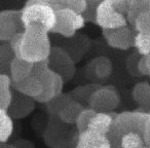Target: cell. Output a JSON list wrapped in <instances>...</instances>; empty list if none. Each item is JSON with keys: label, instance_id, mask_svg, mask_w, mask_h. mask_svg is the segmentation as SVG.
<instances>
[{"label": "cell", "instance_id": "d6986e66", "mask_svg": "<svg viewBox=\"0 0 150 148\" xmlns=\"http://www.w3.org/2000/svg\"><path fill=\"white\" fill-rule=\"evenodd\" d=\"M13 132V117L6 110L0 109V143L6 144Z\"/></svg>", "mask_w": 150, "mask_h": 148}, {"label": "cell", "instance_id": "d4e9b609", "mask_svg": "<svg viewBox=\"0 0 150 148\" xmlns=\"http://www.w3.org/2000/svg\"><path fill=\"white\" fill-rule=\"evenodd\" d=\"M133 28L137 33H140V32L150 33V9L144 11L138 17Z\"/></svg>", "mask_w": 150, "mask_h": 148}, {"label": "cell", "instance_id": "7a4b0ae2", "mask_svg": "<svg viewBox=\"0 0 150 148\" xmlns=\"http://www.w3.org/2000/svg\"><path fill=\"white\" fill-rule=\"evenodd\" d=\"M50 33L38 29H26L22 35L20 58L32 64L50 59L52 44Z\"/></svg>", "mask_w": 150, "mask_h": 148}, {"label": "cell", "instance_id": "484cf974", "mask_svg": "<svg viewBox=\"0 0 150 148\" xmlns=\"http://www.w3.org/2000/svg\"><path fill=\"white\" fill-rule=\"evenodd\" d=\"M100 3L101 1H99V0H88V7H86V11L82 15L86 22H90V23H93L94 25H96L97 11H98V7L100 5Z\"/></svg>", "mask_w": 150, "mask_h": 148}, {"label": "cell", "instance_id": "5bb4252c", "mask_svg": "<svg viewBox=\"0 0 150 148\" xmlns=\"http://www.w3.org/2000/svg\"><path fill=\"white\" fill-rule=\"evenodd\" d=\"M117 113L114 112H99L95 115L92 123L88 127V131L95 132V133L101 134V135L107 136L109 134L112 127V123L114 121V118L116 117Z\"/></svg>", "mask_w": 150, "mask_h": 148}, {"label": "cell", "instance_id": "9c48e42d", "mask_svg": "<svg viewBox=\"0 0 150 148\" xmlns=\"http://www.w3.org/2000/svg\"><path fill=\"white\" fill-rule=\"evenodd\" d=\"M13 88L17 93L34 100L43 94V84L33 74L22 81L13 82Z\"/></svg>", "mask_w": 150, "mask_h": 148}, {"label": "cell", "instance_id": "5b68a950", "mask_svg": "<svg viewBox=\"0 0 150 148\" xmlns=\"http://www.w3.org/2000/svg\"><path fill=\"white\" fill-rule=\"evenodd\" d=\"M96 25L102 30H114L129 26L125 16L115 9L112 0H103L97 11Z\"/></svg>", "mask_w": 150, "mask_h": 148}, {"label": "cell", "instance_id": "8fae6325", "mask_svg": "<svg viewBox=\"0 0 150 148\" xmlns=\"http://www.w3.org/2000/svg\"><path fill=\"white\" fill-rule=\"evenodd\" d=\"M34 102H36L34 99L28 98V97L19 94V97L17 98L13 97V101L7 112L13 118H24L34 110L35 108Z\"/></svg>", "mask_w": 150, "mask_h": 148}, {"label": "cell", "instance_id": "7402d4cb", "mask_svg": "<svg viewBox=\"0 0 150 148\" xmlns=\"http://www.w3.org/2000/svg\"><path fill=\"white\" fill-rule=\"evenodd\" d=\"M134 47L137 50L138 54L141 57H147L150 55V33H140L136 34L135 44Z\"/></svg>", "mask_w": 150, "mask_h": 148}, {"label": "cell", "instance_id": "f1b7e54d", "mask_svg": "<svg viewBox=\"0 0 150 148\" xmlns=\"http://www.w3.org/2000/svg\"><path fill=\"white\" fill-rule=\"evenodd\" d=\"M144 139H145L146 146L150 148V114L148 116L147 123H146L145 131H144Z\"/></svg>", "mask_w": 150, "mask_h": 148}, {"label": "cell", "instance_id": "ac0fdd59", "mask_svg": "<svg viewBox=\"0 0 150 148\" xmlns=\"http://www.w3.org/2000/svg\"><path fill=\"white\" fill-rule=\"evenodd\" d=\"M50 2L56 11L70 9L80 15H83L88 7V0H50Z\"/></svg>", "mask_w": 150, "mask_h": 148}, {"label": "cell", "instance_id": "83f0119b", "mask_svg": "<svg viewBox=\"0 0 150 148\" xmlns=\"http://www.w3.org/2000/svg\"><path fill=\"white\" fill-rule=\"evenodd\" d=\"M137 69H138V71H139V73L141 74V75L150 77L149 68H148L146 57H141V58L139 59V61H138V64H137Z\"/></svg>", "mask_w": 150, "mask_h": 148}, {"label": "cell", "instance_id": "44dd1931", "mask_svg": "<svg viewBox=\"0 0 150 148\" xmlns=\"http://www.w3.org/2000/svg\"><path fill=\"white\" fill-rule=\"evenodd\" d=\"M146 146L143 134L131 133L123 136L120 141L121 148H144Z\"/></svg>", "mask_w": 150, "mask_h": 148}, {"label": "cell", "instance_id": "e0dca14e", "mask_svg": "<svg viewBox=\"0 0 150 148\" xmlns=\"http://www.w3.org/2000/svg\"><path fill=\"white\" fill-rule=\"evenodd\" d=\"M50 67L52 70L56 71L61 68L74 66V61L72 60L69 54L60 47H52L50 56Z\"/></svg>", "mask_w": 150, "mask_h": 148}, {"label": "cell", "instance_id": "4fadbf2b", "mask_svg": "<svg viewBox=\"0 0 150 148\" xmlns=\"http://www.w3.org/2000/svg\"><path fill=\"white\" fill-rule=\"evenodd\" d=\"M34 64L23 59L15 58L9 65V76L13 82H19L33 74Z\"/></svg>", "mask_w": 150, "mask_h": 148}, {"label": "cell", "instance_id": "3957f363", "mask_svg": "<svg viewBox=\"0 0 150 148\" xmlns=\"http://www.w3.org/2000/svg\"><path fill=\"white\" fill-rule=\"evenodd\" d=\"M149 114L141 111H123L117 113L112 127L107 135L112 148L120 147V141L123 136L131 133L143 134Z\"/></svg>", "mask_w": 150, "mask_h": 148}, {"label": "cell", "instance_id": "ba28073f", "mask_svg": "<svg viewBox=\"0 0 150 148\" xmlns=\"http://www.w3.org/2000/svg\"><path fill=\"white\" fill-rule=\"evenodd\" d=\"M107 44L114 50H127L134 47L137 32L131 26L114 30H102Z\"/></svg>", "mask_w": 150, "mask_h": 148}, {"label": "cell", "instance_id": "8992f818", "mask_svg": "<svg viewBox=\"0 0 150 148\" xmlns=\"http://www.w3.org/2000/svg\"><path fill=\"white\" fill-rule=\"evenodd\" d=\"M120 102V97L115 89L101 86L93 94L88 101V107L97 112H113Z\"/></svg>", "mask_w": 150, "mask_h": 148}, {"label": "cell", "instance_id": "4dcf8cb0", "mask_svg": "<svg viewBox=\"0 0 150 148\" xmlns=\"http://www.w3.org/2000/svg\"><path fill=\"white\" fill-rule=\"evenodd\" d=\"M144 148H149V147H148V146H145V147H144Z\"/></svg>", "mask_w": 150, "mask_h": 148}, {"label": "cell", "instance_id": "9a60e30c", "mask_svg": "<svg viewBox=\"0 0 150 148\" xmlns=\"http://www.w3.org/2000/svg\"><path fill=\"white\" fill-rule=\"evenodd\" d=\"M84 108H86V107H84L79 101L72 99V100L69 101V102L61 109L58 116L63 123L73 125V123H76L80 113L83 111Z\"/></svg>", "mask_w": 150, "mask_h": 148}, {"label": "cell", "instance_id": "2e32d148", "mask_svg": "<svg viewBox=\"0 0 150 148\" xmlns=\"http://www.w3.org/2000/svg\"><path fill=\"white\" fill-rule=\"evenodd\" d=\"M13 80L6 73L0 74V109L8 110L13 101Z\"/></svg>", "mask_w": 150, "mask_h": 148}, {"label": "cell", "instance_id": "603a6c76", "mask_svg": "<svg viewBox=\"0 0 150 148\" xmlns=\"http://www.w3.org/2000/svg\"><path fill=\"white\" fill-rule=\"evenodd\" d=\"M97 113H98L97 111H95L94 109L90 108V107L83 109V111L80 113L77 121L75 123V125H76V129H77V131H78V134H81V133H84V132L88 131L91 123H92L93 118H94Z\"/></svg>", "mask_w": 150, "mask_h": 148}, {"label": "cell", "instance_id": "52a82bcc", "mask_svg": "<svg viewBox=\"0 0 150 148\" xmlns=\"http://www.w3.org/2000/svg\"><path fill=\"white\" fill-rule=\"evenodd\" d=\"M24 31L21 9H6L0 13V41L8 42L15 35Z\"/></svg>", "mask_w": 150, "mask_h": 148}, {"label": "cell", "instance_id": "30bf717a", "mask_svg": "<svg viewBox=\"0 0 150 148\" xmlns=\"http://www.w3.org/2000/svg\"><path fill=\"white\" fill-rule=\"evenodd\" d=\"M76 148H112V145L107 136L86 131L78 134Z\"/></svg>", "mask_w": 150, "mask_h": 148}, {"label": "cell", "instance_id": "277c9868", "mask_svg": "<svg viewBox=\"0 0 150 148\" xmlns=\"http://www.w3.org/2000/svg\"><path fill=\"white\" fill-rule=\"evenodd\" d=\"M86 20L80 13L70 9H61L57 11V23L52 33L71 38L86 26Z\"/></svg>", "mask_w": 150, "mask_h": 148}, {"label": "cell", "instance_id": "ffe728a7", "mask_svg": "<svg viewBox=\"0 0 150 148\" xmlns=\"http://www.w3.org/2000/svg\"><path fill=\"white\" fill-rule=\"evenodd\" d=\"M148 9H150V0H131L129 9L127 16L129 26L133 27L138 17Z\"/></svg>", "mask_w": 150, "mask_h": 148}, {"label": "cell", "instance_id": "7c38bea8", "mask_svg": "<svg viewBox=\"0 0 150 148\" xmlns=\"http://www.w3.org/2000/svg\"><path fill=\"white\" fill-rule=\"evenodd\" d=\"M132 97L138 104V111L150 114V84L139 82L133 88Z\"/></svg>", "mask_w": 150, "mask_h": 148}, {"label": "cell", "instance_id": "f546056e", "mask_svg": "<svg viewBox=\"0 0 150 148\" xmlns=\"http://www.w3.org/2000/svg\"><path fill=\"white\" fill-rule=\"evenodd\" d=\"M146 60H147V65H148V68H149V73H150V55L146 57Z\"/></svg>", "mask_w": 150, "mask_h": 148}, {"label": "cell", "instance_id": "cb8c5ba5", "mask_svg": "<svg viewBox=\"0 0 150 148\" xmlns=\"http://www.w3.org/2000/svg\"><path fill=\"white\" fill-rule=\"evenodd\" d=\"M72 97H70L69 95H65V94H62L60 96L56 97L54 100H52L50 102H48L46 104L47 106V110L50 113L52 114H56L58 115L59 112L61 111V109L69 102V101L72 100Z\"/></svg>", "mask_w": 150, "mask_h": 148}, {"label": "cell", "instance_id": "1f68e13d", "mask_svg": "<svg viewBox=\"0 0 150 148\" xmlns=\"http://www.w3.org/2000/svg\"><path fill=\"white\" fill-rule=\"evenodd\" d=\"M118 148H121V147H118Z\"/></svg>", "mask_w": 150, "mask_h": 148}, {"label": "cell", "instance_id": "6da1fadb", "mask_svg": "<svg viewBox=\"0 0 150 148\" xmlns=\"http://www.w3.org/2000/svg\"><path fill=\"white\" fill-rule=\"evenodd\" d=\"M21 11L25 30L38 29L52 33L57 23V11L50 0H29Z\"/></svg>", "mask_w": 150, "mask_h": 148}, {"label": "cell", "instance_id": "4316f807", "mask_svg": "<svg viewBox=\"0 0 150 148\" xmlns=\"http://www.w3.org/2000/svg\"><path fill=\"white\" fill-rule=\"evenodd\" d=\"M112 2L115 9L119 13L127 17L129 9V2H131V0H112Z\"/></svg>", "mask_w": 150, "mask_h": 148}]
</instances>
